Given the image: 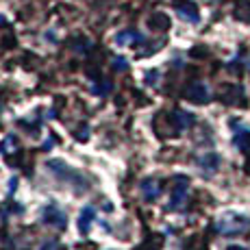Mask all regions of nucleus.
Masks as SVG:
<instances>
[{"label": "nucleus", "instance_id": "2", "mask_svg": "<svg viewBox=\"0 0 250 250\" xmlns=\"http://www.w3.org/2000/svg\"><path fill=\"white\" fill-rule=\"evenodd\" d=\"M187 181L185 176H176L174 179V187H172V198H170V205H167V209L170 211H179L183 209V205L187 203Z\"/></svg>", "mask_w": 250, "mask_h": 250}, {"label": "nucleus", "instance_id": "5", "mask_svg": "<svg viewBox=\"0 0 250 250\" xmlns=\"http://www.w3.org/2000/svg\"><path fill=\"white\" fill-rule=\"evenodd\" d=\"M187 100H191V103H196V104L209 103V89H207V85L205 83H191L189 87H187Z\"/></svg>", "mask_w": 250, "mask_h": 250}, {"label": "nucleus", "instance_id": "7", "mask_svg": "<svg viewBox=\"0 0 250 250\" xmlns=\"http://www.w3.org/2000/svg\"><path fill=\"white\" fill-rule=\"evenodd\" d=\"M94 218H96L94 207H85V209L81 211V215H79V230L83 235L89 233V227H91V222H94Z\"/></svg>", "mask_w": 250, "mask_h": 250}, {"label": "nucleus", "instance_id": "3", "mask_svg": "<svg viewBox=\"0 0 250 250\" xmlns=\"http://www.w3.org/2000/svg\"><path fill=\"white\" fill-rule=\"evenodd\" d=\"M174 9L176 13L183 18V20L196 24L200 20V13H198V7H196V2H191V0H176L174 2Z\"/></svg>", "mask_w": 250, "mask_h": 250}, {"label": "nucleus", "instance_id": "4", "mask_svg": "<svg viewBox=\"0 0 250 250\" xmlns=\"http://www.w3.org/2000/svg\"><path fill=\"white\" fill-rule=\"evenodd\" d=\"M44 222L50 224V227H55V229H65L68 227V218H65V213L57 205H48L44 209Z\"/></svg>", "mask_w": 250, "mask_h": 250}, {"label": "nucleus", "instance_id": "6", "mask_svg": "<svg viewBox=\"0 0 250 250\" xmlns=\"http://www.w3.org/2000/svg\"><path fill=\"white\" fill-rule=\"evenodd\" d=\"M142 191H144V198H146V200H157V198H159V194H161L159 181L146 179V181L142 183Z\"/></svg>", "mask_w": 250, "mask_h": 250}, {"label": "nucleus", "instance_id": "8", "mask_svg": "<svg viewBox=\"0 0 250 250\" xmlns=\"http://www.w3.org/2000/svg\"><path fill=\"white\" fill-rule=\"evenodd\" d=\"M135 42H144L142 33H137V31H122L120 35H115V44H118V46H126V44L135 46Z\"/></svg>", "mask_w": 250, "mask_h": 250}, {"label": "nucleus", "instance_id": "11", "mask_svg": "<svg viewBox=\"0 0 250 250\" xmlns=\"http://www.w3.org/2000/svg\"><path fill=\"white\" fill-rule=\"evenodd\" d=\"M176 120H179V126H181V131L183 128H187V126H191L194 124V115L191 113H185V111H176Z\"/></svg>", "mask_w": 250, "mask_h": 250}, {"label": "nucleus", "instance_id": "13", "mask_svg": "<svg viewBox=\"0 0 250 250\" xmlns=\"http://www.w3.org/2000/svg\"><path fill=\"white\" fill-rule=\"evenodd\" d=\"M227 250H246V248H242V246H229Z\"/></svg>", "mask_w": 250, "mask_h": 250}, {"label": "nucleus", "instance_id": "1", "mask_svg": "<svg viewBox=\"0 0 250 250\" xmlns=\"http://www.w3.org/2000/svg\"><path fill=\"white\" fill-rule=\"evenodd\" d=\"M246 229H248V222L237 213H224L218 220V230L222 235H237V233H244Z\"/></svg>", "mask_w": 250, "mask_h": 250}, {"label": "nucleus", "instance_id": "9", "mask_svg": "<svg viewBox=\"0 0 250 250\" xmlns=\"http://www.w3.org/2000/svg\"><path fill=\"white\" fill-rule=\"evenodd\" d=\"M218 166H220V157L215 152H207L203 159H200V167H203V172H207V174H215Z\"/></svg>", "mask_w": 250, "mask_h": 250}, {"label": "nucleus", "instance_id": "12", "mask_svg": "<svg viewBox=\"0 0 250 250\" xmlns=\"http://www.w3.org/2000/svg\"><path fill=\"white\" fill-rule=\"evenodd\" d=\"M113 68H115V70H120V72H124V70L128 68L126 59H122V57H118V59H113Z\"/></svg>", "mask_w": 250, "mask_h": 250}, {"label": "nucleus", "instance_id": "10", "mask_svg": "<svg viewBox=\"0 0 250 250\" xmlns=\"http://www.w3.org/2000/svg\"><path fill=\"white\" fill-rule=\"evenodd\" d=\"M235 146L239 150H248L250 148V131L248 128H237L235 131Z\"/></svg>", "mask_w": 250, "mask_h": 250}]
</instances>
